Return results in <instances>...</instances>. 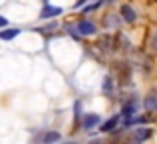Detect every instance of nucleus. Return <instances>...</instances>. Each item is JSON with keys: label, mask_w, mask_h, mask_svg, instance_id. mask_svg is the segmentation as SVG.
I'll return each mask as SVG.
<instances>
[{"label": "nucleus", "mask_w": 157, "mask_h": 144, "mask_svg": "<svg viewBox=\"0 0 157 144\" xmlns=\"http://www.w3.org/2000/svg\"><path fill=\"white\" fill-rule=\"evenodd\" d=\"M113 80H111V76H105L104 78V92L105 94H113Z\"/></svg>", "instance_id": "11"}, {"label": "nucleus", "mask_w": 157, "mask_h": 144, "mask_svg": "<svg viewBox=\"0 0 157 144\" xmlns=\"http://www.w3.org/2000/svg\"><path fill=\"white\" fill-rule=\"evenodd\" d=\"M96 46H100L101 50H105V52L117 48V46H115V38H113V36H101V38L96 42Z\"/></svg>", "instance_id": "3"}, {"label": "nucleus", "mask_w": 157, "mask_h": 144, "mask_svg": "<svg viewBox=\"0 0 157 144\" xmlns=\"http://www.w3.org/2000/svg\"><path fill=\"white\" fill-rule=\"evenodd\" d=\"M145 108H149V110L155 108V98H147L145 100Z\"/></svg>", "instance_id": "12"}, {"label": "nucleus", "mask_w": 157, "mask_h": 144, "mask_svg": "<svg viewBox=\"0 0 157 144\" xmlns=\"http://www.w3.org/2000/svg\"><path fill=\"white\" fill-rule=\"evenodd\" d=\"M151 48L157 52V32H153V36H151Z\"/></svg>", "instance_id": "13"}, {"label": "nucleus", "mask_w": 157, "mask_h": 144, "mask_svg": "<svg viewBox=\"0 0 157 144\" xmlns=\"http://www.w3.org/2000/svg\"><path fill=\"white\" fill-rule=\"evenodd\" d=\"M123 116H125V120H129L131 116H133L135 114V100H131V102H127L125 106H123Z\"/></svg>", "instance_id": "9"}, {"label": "nucleus", "mask_w": 157, "mask_h": 144, "mask_svg": "<svg viewBox=\"0 0 157 144\" xmlns=\"http://www.w3.org/2000/svg\"><path fill=\"white\" fill-rule=\"evenodd\" d=\"M121 16H123V22H129V24L135 22V18H137V16H135V10L129 4H123L121 6Z\"/></svg>", "instance_id": "5"}, {"label": "nucleus", "mask_w": 157, "mask_h": 144, "mask_svg": "<svg viewBox=\"0 0 157 144\" xmlns=\"http://www.w3.org/2000/svg\"><path fill=\"white\" fill-rule=\"evenodd\" d=\"M42 140L44 142H58L60 140V132H46L42 136Z\"/></svg>", "instance_id": "10"}, {"label": "nucleus", "mask_w": 157, "mask_h": 144, "mask_svg": "<svg viewBox=\"0 0 157 144\" xmlns=\"http://www.w3.org/2000/svg\"><path fill=\"white\" fill-rule=\"evenodd\" d=\"M117 122H119V116H111L109 120H105L104 124H101V132H111V130L115 128V126H117Z\"/></svg>", "instance_id": "8"}, {"label": "nucleus", "mask_w": 157, "mask_h": 144, "mask_svg": "<svg viewBox=\"0 0 157 144\" xmlns=\"http://www.w3.org/2000/svg\"><path fill=\"white\" fill-rule=\"evenodd\" d=\"M100 124V116L98 114H86L84 118H82V126H84L86 130H92L94 126Z\"/></svg>", "instance_id": "4"}, {"label": "nucleus", "mask_w": 157, "mask_h": 144, "mask_svg": "<svg viewBox=\"0 0 157 144\" xmlns=\"http://www.w3.org/2000/svg\"><path fill=\"white\" fill-rule=\"evenodd\" d=\"M20 32H22L20 28H4V30L0 32V40H12V38H16Z\"/></svg>", "instance_id": "6"}, {"label": "nucleus", "mask_w": 157, "mask_h": 144, "mask_svg": "<svg viewBox=\"0 0 157 144\" xmlns=\"http://www.w3.org/2000/svg\"><path fill=\"white\" fill-rule=\"evenodd\" d=\"M60 14H62V8L52 6V4H44L42 10H40V18H44V20L54 18V16H60Z\"/></svg>", "instance_id": "2"}, {"label": "nucleus", "mask_w": 157, "mask_h": 144, "mask_svg": "<svg viewBox=\"0 0 157 144\" xmlns=\"http://www.w3.org/2000/svg\"><path fill=\"white\" fill-rule=\"evenodd\" d=\"M76 30L80 32V36H90V34H96V24L90 22V20H80L76 24Z\"/></svg>", "instance_id": "1"}, {"label": "nucleus", "mask_w": 157, "mask_h": 144, "mask_svg": "<svg viewBox=\"0 0 157 144\" xmlns=\"http://www.w3.org/2000/svg\"><path fill=\"white\" fill-rule=\"evenodd\" d=\"M6 24H8V20L4 18V16H0V30H2V28H6Z\"/></svg>", "instance_id": "14"}, {"label": "nucleus", "mask_w": 157, "mask_h": 144, "mask_svg": "<svg viewBox=\"0 0 157 144\" xmlns=\"http://www.w3.org/2000/svg\"><path fill=\"white\" fill-rule=\"evenodd\" d=\"M151 136V128H135V134H133V138L137 142H143V140H147V138Z\"/></svg>", "instance_id": "7"}]
</instances>
